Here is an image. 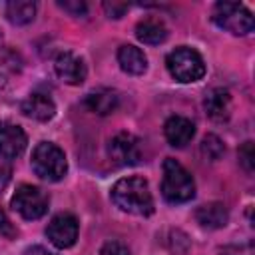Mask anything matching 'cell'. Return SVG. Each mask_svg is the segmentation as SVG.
<instances>
[{"label": "cell", "mask_w": 255, "mask_h": 255, "mask_svg": "<svg viewBox=\"0 0 255 255\" xmlns=\"http://www.w3.org/2000/svg\"><path fill=\"white\" fill-rule=\"evenodd\" d=\"M112 199L122 211H128L133 215L153 213V199L149 193V185L143 177L131 175V177L120 179L112 187Z\"/></svg>", "instance_id": "6da1fadb"}, {"label": "cell", "mask_w": 255, "mask_h": 255, "mask_svg": "<svg viewBox=\"0 0 255 255\" xmlns=\"http://www.w3.org/2000/svg\"><path fill=\"white\" fill-rule=\"evenodd\" d=\"M161 195L169 203H185L195 195V183L193 177L187 173V169L175 161L173 157H167L163 161V181H161Z\"/></svg>", "instance_id": "7a4b0ae2"}, {"label": "cell", "mask_w": 255, "mask_h": 255, "mask_svg": "<svg viewBox=\"0 0 255 255\" xmlns=\"http://www.w3.org/2000/svg\"><path fill=\"white\" fill-rule=\"evenodd\" d=\"M32 169L40 179L60 181L68 171L66 155L58 145L50 141H40L32 151Z\"/></svg>", "instance_id": "3957f363"}, {"label": "cell", "mask_w": 255, "mask_h": 255, "mask_svg": "<svg viewBox=\"0 0 255 255\" xmlns=\"http://www.w3.org/2000/svg\"><path fill=\"white\" fill-rule=\"evenodd\" d=\"M165 66H167V72L171 74V78L181 84L197 82L205 74L203 58L187 46H179L173 52H169L165 58Z\"/></svg>", "instance_id": "277c9868"}, {"label": "cell", "mask_w": 255, "mask_h": 255, "mask_svg": "<svg viewBox=\"0 0 255 255\" xmlns=\"http://www.w3.org/2000/svg\"><path fill=\"white\" fill-rule=\"evenodd\" d=\"M211 20L219 28L231 34H237V36L249 34L255 26L251 12L239 2H217L211 10Z\"/></svg>", "instance_id": "5b68a950"}, {"label": "cell", "mask_w": 255, "mask_h": 255, "mask_svg": "<svg viewBox=\"0 0 255 255\" xmlns=\"http://www.w3.org/2000/svg\"><path fill=\"white\" fill-rule=\"evenodd\" d=\"M50 197L36 185L22 183L12 195V209L18 211L24 219H40L48 211Z\"/></svg>", "instance_id": "8992f818"}, {"label": "cell", "mask_w": 255, "mask_h": 255, "mask_svg": "<svg viewBox=\"0 0 255 255\" xmlns=\"http://www.w3.org/2000/svg\"><path fill=\"white\" fill-rule=\"evenodd\" d=\"M108 155L116 165H135L141 159V143L133 133L120 131L110 139Z\"/></svg>", "instance_id": "52a82bcc"}, {"label": "cell", "mask_w": 255, "mask_h": 255, "mask_svg": "<svg viewBox=\"0 0 255 255\" xmlns=\"http://www.w3.org/2000/svg\"><path fill=\"white\" fill-rule=\"evenodd\" d=\"M46 235L52 245L58 249H68L78 239V219L72 213H58L50 219L46 227Z\"/></svg>", "instance_id": "ba28073f"}, {"label": "cell", "mask_w": 255, "mask_h": 255, "mask_svg": "<svg viewBox=\"0 0 255 255\" xmlns=\"http://www.w3.org/2000/svg\"><path fill=\"white\" fill-rule=\"evenodd\" d=\"M26 133L20 126L0 120V157L16 159L26 149Z\"/></svg>", "instance_id": "9c48e42d"}, {"label": "cell", "mask_w": 255, "mask_h": 255, "mask_svg": "<svg viewBox=\"0 0 255 255\" xmlns=\"http://www.w3.org/2000/svg\"><path fill=\"white\" fill-rule=\"evenodd\" d=\"M54 70L62 82L72 86H78L86 80V64L72 52H60L54 60Z\"/></svg>", "instance_id": "30bf717a"}, {"label": "cell", "mask_w": 255, "mask_h": 255, "mask_svg": "<svg viewBox=\"0 0 255 255\" xmlns=\"http://www.w3.org/2000/svg\"><path fill=\"white\" fill-rule=\"evenodd\" d=\"M163 133H165V139L173 147H183L193 139L195 126L191 120H187L183 116H171L163 126Z\"/></svg>", "instance_id": "8fae6325"}, {"label": "cell", "mask_w": 255, "mask_h": 255, "mask_svg": "<svg viewBox=\"0 0 255 255\" xmlns=\"http://www.w3.org/2000/svg\"><path fill=\"white\" fill-rule=\"evenodd\" d=\"M22 114L38 122H48L56 116V104L46 94H32L22 102Z\"/></svg>", "instance_id": "7c38bea8"}, {"label": "cell", "mask_w": 255, "mask_h": 255, "mask_svg": "<svg viewBox=\"0 0 255 255\" xmlns=\"http://www.w3.org/2000/svg\"><path fill=\"white\" fill-rule=\"evenodd\" d=\"M86 108L98 116H108L112 112H116V108L120 106V96L116 90H110V88H100V90H94L86 96Z\"/></svg>", "instance_id": "4fadbf2b"}, {"label": "cell", "mask_w": 255, "mask_h": 255, "mask_svg": "<svg viewBox=\"0 0 255 255\" xmlns=\"http://www.w3.org/2000/svg\"><path fill=\"white\" fill-rule=\"evenodd\" d=\"M205 112L213 122H227L229 114H231V96L227 90L223 88H213L207 96H205Z\"/></svg>", "instance_id": "5bb4252c"}, {"label": "cell", "mask_w": 255, "mask_h": 255, "mask_svg": "<svg viewBox=\"0 0 255 255\" xmlns=\"http://www.w3.org/2000/svg\"><path fill=\"white\" fill-rule=\"evenodd\" d=\"M118 62H120V68L124 72L133 74V76H139V74H143L147 70V58H145V54L139 48L131 46V44L120 46V50H118Z\"/></svg>", "instance_id": "9a60e30c"}, {"label": "cell", "mask_w": 255, "mask_h": 255, "mask_svg": "<svg viewBox=\"0 0 255 255\" xmlns=\"http://www.w3.org/2000/svg\"><path fill=\"white\" fill-rule=\"evenodd\" d=\"M195 219L201 227H207V229H219L227 223L229 215H227V209L223 203L219 201H213V203H205L201 207H197L195 211Z\"/></svg>", "instance_id": "2e32d148"}, {"label": "cell", "mask_w": 255, "mask_h": 255, "mask_svg": "<svg viewBox=\"0 0 255 255\" xmlns=\"http://www.w3.org/2000/svg\"><path fill=\"white\" fill-rule=\"evenodd\" d=\"M135 36L139 42L155 46L167 38V28L159 18H143L135 26Z\"/></svg>", "instance_id": "e0dca14e"}, {"label": "cell", "mask_w": 255, "mask_h": 255, "mask_svg": "<svg viewBox=\"0 0 255 255\" xmlns=\"http://www.w3.org/2000/svg\"><path fill=\"white\" fill-rule=\"evenodd\" d=\"M2 8H4L6 18H8L12 24H16V26L28 24V22H32L34 16H36V2H32V0L6 2Z\"/></svg>", "instance_id": "ac0fdd59"}, {"label": "cell", "mask_w": 255, "mask_h": 255, "mask_svg": "<svg viewBox=\"0 0 255 255\" xmlns=\"http://www.w3.org/2000/svg\"><path fill=\"white\" fill-rule=\"evenodd\" d=\"M201 153H203L207 159L217 161V159L225 153V145H223V141H221L215 133H207V135L203 137V141H201Z\"/></svg>", "instance_id": "d6986e66"}, {"label": "cell", "mask_w": 255, "mask_h": 255, "mask_svg": "<svg viewBox=\"0 0 255 255\" xmlns=\"http://www.w3.org/2000/svg\"><path fill=\"white\" fill-rule=\"evenodd\" d=\"M169 249L175 253V255H185L187 249H189V239L183 231H171L169 233Z\"/></svg>", "instance_id": "ffe728a7"}, {"label": "cell", "mask_w": 255, "mask_h": 255, "mask_svg": "<svg viewBox=\"0 0 255 255\" xmlns=\"http://www.w3.org/2000/svg\"><path fill=\"white\" fill-rule=\"evenodd\" d=\"M239 161L247 171H253L255 167V151H253V141H245L239 147Z\"/></svg>", "instance_id": "44dd1931"}, {"label": "cell", "mask_w": 255, "mask_h": 255, "mask_svg": "<svg viewBox=\"0 0 255 255\" xmlns=\"http://www.w3.org/2000/svg\"><path fill=\"white\" fill-rule=\"evenodd\" d=\"M58 6L72 16H86V12H88V4L82 0H64V2L60 0Z\"/></svg>", "instance_id": "7402d4cb"}, {"label": "cell", "mask_w": 255, "mask_h": 255, "mask_svg": "<svg viewBox=\"0 0 255 255\" xmlns=\"http://www.w3.org/2000/svg\"><path fill=\"white\" fill-rule=\"evenodd\" d=\"M100 255H129V249L122 241H108L100 249Z\"/></svg>", "instance_id": "603a6c76"}, {"label": "cell", "mask_w": 255, "mask_h": 255, "mask_svg": "<svg viewBox=\"0 0 255 255\" xmlns=\"http://www.w3.org/2000/svg\"><path fill=\"white\" fill-rule=\"evenodd\" d=\"M104 10L110 18H122L128 10V4H124V2H104Z\"/></svg>", "instance_id": "cb8c5ba5"}, {"label": "cell", "mask_w": 255, "mask_h": 255, "mask_svg": "<svg viewBox=\"0 0 255 255\" xmlns=\"http://www.w3.org/2000/svg\"><path fill=\"white\" fill-rule=\"evenodd\" d=\"M0 235H4L6 239H14L16 235H18V231H16V227L10 223V219L6 217V213L0 209Z\"/></svg>", "instance_id": "d4e9b609"}, {"label": "cell", "mask_w": 255, "mask_h": 255, "mask_svg": "<svg viewBox=\"0 0 255 255\" xmlns=\"http://www.w3.org/2000/svg\"><path fill=\"white\" fill-rule=\"evenodd\" d=\"M8 181H10V165L0 161V191L6 187Z\"/></svg>", "instance_id": "484cf974"}, {"label": "cell", "mask_w": 255, "mask_h": 255, "mask_svg": "<svg viewBox=\"0 0 255 255\" xmlns=\"http://www.w3.org/2000/svg\"><path fill=\"white\" fill-rule=\"evenodd\" d=\"M24 255H54V253H50V251L44 249L42 245H34V247H28V249L24 251Z\"/></svg>", "instance_id": "4316f807"}, {"label": "cell", "mask_w": 255, "mask_h": 255, "mask_svg": "<svg viewBox=\"0 0 255 255\" xmlns=\"http://www.w3.org/2000/svg\"><path fill=\"white\" fill-rule=\"evenodd\" d=\"M4 88H6V78H4L2 74H0V94L4 92Z\"/></svg>", "instance_id": "83f0119b"}, {"label": "cell", "mask_w": 255, "mask_h": 255, "mask_svg": "<svg viewBox=\"0 0 255 255\" xmlns=\"http://www.w3.org/2000/svg\"><path fill=\"white\" fill-rule=\"evenodd\" d=\"M0 42H2V36H0Z\"/></svg>", "instance_id": "f1b7e54d"}]
</instances>
